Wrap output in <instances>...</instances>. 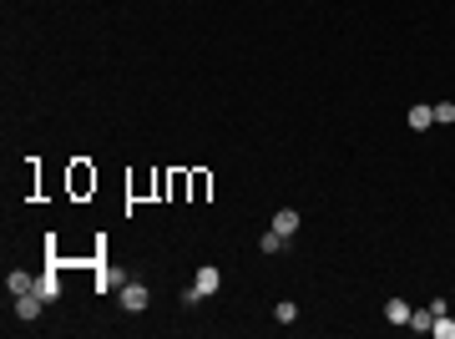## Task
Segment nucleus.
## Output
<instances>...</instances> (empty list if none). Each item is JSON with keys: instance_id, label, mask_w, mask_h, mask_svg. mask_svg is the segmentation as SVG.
Here are the masks:
<instances>
[{"instance_id": "obj_1", "label": "nucleus", "mask_w": 455, "mask_h": 339, "mask_svg": "<svg viewBox=\"0 0 455 339\" xmlns=\"http://www.w3.org/2000/svg\"><path fill=\"white\" fill-rule=\"evenodd\" d=\"M41 309H46V299H41V294L31 289V294H15V319H41Z\"/></svg>"}, {"instance_id": "obj_2", "label": "nucleus", "mask_w": 455, "mask_h": 339, "mask_svg": "<svg viewBox=\"0 0 455 339\" xmlns=\"http://www.w3.org/2000/svg\"><path fill=\"white\" fill-rule=\"evenodd\" d=\"M152 304V294H147V284H122V309H132V314H142Z\"/></svg>"}, {"instance_id": "obj_3", "label": "nucleus", "mask_w": 455, "mask_h": 339, "mask_svg": "<svg viewBox=\"0 0 455 339\" xmlns=\"http://www.w3.org/2000/svg\"><path fill=\"white\" fill-rule=\"evenodd\" d=\"M192 284H198V294H203V299H212V294L223 289V273L212 268V264H203V268H198V279H192Z\"/></svg>"}, {"instance_id": "obj_4", "label": "nucleus", "mask_w": 455, "mask_h": 339, "mask_svg": "<svg viewBox=\"0 0 455 339\" xmlns=\"http://www.w3.org/2000/svg\"><path fill=\"white\" fill-rule=\"evenodd\" d=\"M298 228H303V218H298V208H278V213H273V233H284V238H294Z\"/></svg>"}, {"instance_id": "obj_5", "label": "nucleus", "mask_w": 455, "mask_h": 339, "mask_svg": "<svg viewBox=\"0 0 455 339\" xmlns=\"http://www.w3.org/2000/svg\"><path fill=\"white\" fill-rule=\"evenodd\" d=\"M36 294H41L46 304H56V299H61V279H56V273H46V279H36Z\"/></svg>"}, {"instance_id": "obj_6", "label": "nucleus", "mask_w": 455, "mask_h": 339, "mask_svg": "<svg viewBox=\"0 0 455 339\" xmlns=\"http://www.w3.org/2000/svg\"><path fill=\"white\" fill-rule=\"evenodd\" d=\"M415 132H425V127H435V107H410V117H405Z\"/></svg>"}, {"instance_id": "obj_7", "label": "nucleus", "mask_w": 455, "mask_h": 339, "mask_svg": "<svg viewBox=\"0 0 455 339\" xmlns=\"http://www.w3.org/2000/svg\"><path fill=\"white\" fill-rule=\"evenodd\" d=\"M430 334H435V339H455V314H450V309H445V314H435Z\"/></svg>"}, {"instance_id": "obj_8", "label": "nucleus", "mask_w": 455, "mask_h": 339, "mask_svg": "<svg viewBox=\"0 0 455 339\" xmlns=\"http://www.w3.org/2000/svg\"><path fill=\"white\" fill-rule=\"evenodd\" d=\"M384 319H389V324H410V304H405V299H389V304H384Z\"/></svg>"}, {"instance_id": "obj_9", "label": "nucleus", "mask_w": 455, "mask_h": 339, "mask_svg": "<svg viewBox=\"0 0 455 339\" xmlns=\"http://www.w3.org/2000/svg\"><path fill=\"white\" fill-rule=\"evenodd\" d=\"M6 289H10V294H31V289H36V279H31V273H20V268H10Z\"/></svg>"}, {"instance_id": "obj_10", "label": "nucleus", "mask_w": 455, "mask_h": 339, "mask_svg": "<svg viewBox=\"0 0 455 339\" xmlns=\"http://www.w3.org/2000/svg\"><path fill=\"white\" fill-rule=\"evenodd\" d=\"M430 324H435V314H430V304H425V309H410V324H405V329L420 334V329H430Z\"/></svg>"}, {"instance_id": "obj_11", "label": "nucleus", "mask_w": 455, "mask_h": 339, "mask_svg": "<svg viewBox=\"0 0 455 339\" xmlns=\"http://www.w3.org/2000/svg\"><path fill=\"white\" fill-rule=\"evenodd\" d=\"M258 248H263V253H284V248H289V238H284V233H273V228H268L263 238H258Z\"/></svg>"}, {"instance_id": "obj_12", "label": "nucleus", "mask_w": 455, "mask_h": 339, "mask_svg": "<svg viewBox=\"0 0 455 339\" xmlns=\"http://www.w3.org/2000/svg\"><path fill=\"white\" fill-rule=\"evenodd\" d=\"M435 127H455V101H435Z\"/></svg>"}, {"instance_id": "obj_13", "label": "nucleus", "mask_w": 455, "mask_h": 339, "mask_svg": "<svg viewBox=\"0 0 455 339\" xmlns=\"http://www.w3.org/2000/svg\"><path fill=\"white\" fill-rule=\"evenodd\" d=\"M273 319H278V324H294V319H298V304H294V299H284V304L273 309Z\"/></svg>"}]
</instances>
